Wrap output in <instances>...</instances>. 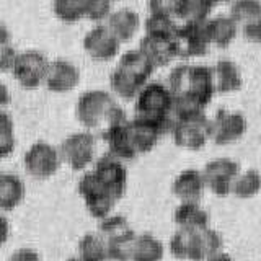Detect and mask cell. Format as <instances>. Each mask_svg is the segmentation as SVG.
Wrapping results in <instances>:
<instances>
[{
	"instance_id": "cell-1",
	"label": "cell",
	"mask_w": 261,
	"mask_h": 261,
	"mask_svg": "<svg viewBox=\"0 0 261 261\" xmlns=\"http://www.w3.org/2000/svg\"><path fill=\"white\" fill-rule=\"evenodd\" d=\"M168 90L173 95V116L204 111L216 95L212 67L179 64L170 72Z\"/></svg>"
},
{
	"instance_id": "cell-2",
	"label": "cell",
	"mask_w": 261,
	"mask_h": 261,
	"mask_svg": "<svg viewBox=\"0 0 261 261\" xmlns=\"http://www.w3.org/2000/svg\"><path fill=\"white\" fill-rule=\"evenodd\" d=\"M75 118L85 129H105L126 119V114L113 93L95 88L87 90L77 98Z\"/></svg>"
},
{
	"instance_id": "cell-3",
	"label": "cell",
	"mask_w": 261,
	"mask_h": 261,
	"mask_svg": "<svg viewBox=\"0 0 261 261\" xmlns=\"http://www.w3.org/2000/svg\"><path fill=\"white\" fill-rule=\"evenodd\" d=\"M137 118L150 119L171 129L173 122V95L162 82H147L134 98Z\"/></svg>"
},
{
	"instance_id": "cell-4",
	"label": "cell",
	"mask_w": 261,
	"mask_h": 261,
	"mask_svg": "<svg viewBox=\"0 0 261 261\" xmlns=\"http://www.w3.org/2000/svg\"><path fill=\"white\" fill-rule=\"evenodd\" d=\"M170 133L179 149L191 152L201 150L211 141V119L204 111L176 114Z\"/></svg>"
},
{
	"instance_id": "cell-5",
	"label": "cell",
	"mask_w": 261,
	"mask_h": 261,
	"mask_svg": "<svg viewBox=\"0 0 261 261\" xmlns=\"http://www.w3.org/2000/svg\"><path fill=\"white\" fill-rule=\"evenodd\" d=\"M61 160L75 170H85L95 160L96 153V139L90 130H80L67 136L59 147Z\"/></svg>"
},
{
	"instance_id": "cell-6",
	"label": "cell",
	"mask_w": 261,
	"mask_h": 261,
	"mask_svg": "<svg viewBox=\"0 0 261 261\" xmlns=\"http://www.w3.org/2000/svg\"><path fill=\"white\" fill-rule=\"evenodd\" d=\"M79 194L85 202V207L90 212V216L95 219H103L111 214V211L116 204V198L101 185L93 171L87 173L80 178L79 181Z\"/></svg>"
},
{
	"instance_id": "cell-7",
	"label": "cell",
	"mask_w": 261,
	"mask_h": 261,
	"mask_svg": "<svg viewBox=\"0 0 261 261\" xmlns=\"http://www.w3.org/2000/svg\"><path fill=\"white\" fill-rule=\"evenodd\" d=\"M47 64L49 61L43 53L36 49H28V51L18 53L12 75L21 88L36 90L44 84Z\"/></svg>"
},
{
	"instance_id": "cell-8",
	"label": "cell",
	"mask_w": 261,
	"mask_h": 261,
	"mask_svg": "<svg viewBox=\"0 0 261 261\" xmlns=\"http://www.w3.org/2000/svg\"><path fill=\"white\" fill-rule=\"evenodd\" d=\"M23 162L27 173L36 179H47L54 176L62 163L59 149L44 141L33 144L24 153Z\"/></svg>"
},
{
	"instance_id": "cell-9",
	"label": "cell",
	"mask_w": 261,
	"mask_h": 261,
	"mask_svg": "<svg viewBox=\"0 0 261 261\" xmlns=\"http://www.w3.org/2000/svg\"><path fill=\"white\" fill-rule=\"evenodd\" d=\"M201 173L206 183V190L220 198H225L230 194L235 178L240 173V165L232 159L219 157L207 162Z\"/></svg>"
},
{
	"instance_id": "cell-10",
	"label": "cell",
	"mask_w": 261,
	"mask_h": 261,
	"mask_svg": "<svg viewBox=\"0 0 261 261\" xmlns=\"http://www.w3.org/2000/svg\"><path fill=\"white\" fill-rule=\"evenodd\" d=\"M175 44L179 59H193V57L206 56L211 47L206 21L178 24V30L175 33Z\"/></svg>"
},
{
	"instance_id": "cell-11",
	"label": "cell",
	"mask_w": 261,
	"mask_h": 261,
	"mask_svg": "<svg viewBox=\"0 0 261 261\" xmlns=\"http://www.w3.org/2000/svg\"><path fill=\"white\" fill-rule=\"evenodd\" d=\"M248 129L247 118L239 111L217 110L211 119V141L217 145L233 144L245 136Z\"/></svg>"
},
{
	"instance_id": "cell-12",
	"label": "cell",
	"mask_w": 261,
	"mask_h": 261,
	"mask_svg": "<svg viewBox=\"0 0 261 261\" xmlns=\"http://www.w3.org/2000/svg\"><path fill=\"white\" fill-rule=\"evenodd\" d=\"M82 44H84L85 53L92 57L93 61L108 62L118 56L121 41L113 35L105 23H98L96 27H93L84 36Z\"/></svg>"
},
{
	"instance_id": "cell-13",
	"label": "cell",
	"mask_w": 261,
	"mask_h": 261,
	"mask_svg": "<svg viewBox=\"0 0 261 261\" xmlns=\"http://www.w3.org/2000/svg\"><path fill=\"white\" fill-rule=\"evenodd\" d=\"M127 133L130 145L137 157V155L149 153L159 144L160 137L165 133H170V129L160 122L134 116L127 121Z\"/></svg>"
},
{
	"instance_id": "cell-14",
	"label": "cell",
	"mask_w": 261,
	"mask_h": 261,
	"mask_svg": "<svg viewBox=\"0 0 261 261\" xmlns=\"http://www.w3.org/2000/svg\"><path fill=\"white\" fill-rule=\"evenodd\" d=\"M92 171L114 198L121 199L124 196L127 190V168L121 159L106 153L95 163V168Z\"/></svg>"
},
{
	"instance_id": "cell-15",
	"label": "cell",
	"mask_w": 261,
	"mask_h": 261,
	"mask_svg": "<svg viewBox=\"0 0 261 261\" xmlns=\"http://www.w3.org/2000/svg\"><path fill=\"white\" fill-rule=\"evenodd\" d=\"M80 82V70L75 64L65 59L49 61L44 84L46 88L53 93H67L72 92Z\"/></svg>"
},
{
	"instance_id": "cell-16",
	"label": "cell",
	"mask_w": 261,
	"mask_h": 261,
	"mask_svg": "<svg viewBox=\"0 0 261 261\" xmlns=\"http://www.w3.org/2000/svg\"><path fill=\"white\" fill-rule=\"evenodd\" d=\"M139 49L155 65V69L165 67V65H168L171 61H175L178 57L175 36L145 35L141 39V43H139Z\"/></svg>"
},
{
	"instance_id": "cell-17",
	"label": "cell",
	"mask_w": 261,
	"mask_h": 261,
	"mask_svg": "<svg viewBox=\"0 0 261 261\" xmlns=\"http://www.w3.org/2000/svg\"><path fill=\"white\" fill-rule=\"evenodd\" d=\"M127 121L129 119L126 118L103 129V139L106 145H108V153H111L116 159H121L122 162L136 159V153L129 141Z\"/></svg>"
},
{
	"instance_id": "cell-18",
	"label": "cell",
	"mask_w": 261,
	"mask_h": 261,
	"mask_svg": "<svg viewBox=\"0 0 261 261\" xmlns=\"http://www.w3.org/2000/svg\"><path fill=\"white\" fill-rule=\"evenodd\" d=\"M171 191L179 201H194L199 202L204 191H206V183H204L202 173L196 168H186L181 173H178L171 185Z\"/></svg>"
},
{
	"instance_id": "cell-19",
	"label": "cell",
	"mask_w": 261,
	"mask_h": 261,
	"mask_svg": "<svg viewBox=\"0 0 261 261\" xmlns=\"http://www.w3.org/2000/svg\"><path fill=\"white\" fill-rule=\"evenodd\" d=\"M105 24L121 43H127L141 30V16L133 8H118L110 13Z\"/></svg>"
},
{
	"instance_id": "cell-20",
	"label": "cell",
	"mask_w": 261,
	"mask_h": 261,
	"mask_svg": "<svg viewBox=\"0 0 261 261\" xmlns=\"http://www.w3.org/2000/svg\"><path fill=\"white\" fill-rule=\"evenodd\" d=\"M173 220L178 228H186V230H201V228L209 227V214L199 202L194 201H183L179 202L175 212Z\"/></svg>"
},
{
	"instance_id": "cell-21",
	"label": "cell",
	"mask_w": 261,
	"mask_h": 261,
	"mask_svg": "<svg viewBox=\"0 0 261 261\" xmlns=\"http://www.w3.org/2000/svg\"><path fill=\"white\" fill-rule=\"evenodd\" d=\"M216 93H232L242 88V73L239 65L230 59H220L212 67Z\"/></svg>"
},
{
	"instance_id": "cell-22",
	"label": "cell",
	"mask_w": 261,
	"mask_h": 261,
	"mask_svg": "<svg viewBox=\"0 0 261 261\" xmlns=\"http://www.w3.org/2000/svg\"><path fill=\"white\" fill-rule=\"evenodd\" d=\"M168 248H170V253L176 259L202 261L199 247H198V230L178 228V230L171 235Z\"/></svg>"
},
{
	"instance_id": "cell-23",
	"label": "cell",
	"mask_w": 261,
	"mask_h": 261,
	"mask_svg": "<svg viewBox=\"0 0 261 261\" xmlns=\"http://www.w3.org/2000/svg\"><path fill=\"white\" fill-rule=\"evenodd\" d=\"M145 84L142 80H139L136 75L129 73L124 69L118 67V65L110 75L111 93L114 95V98H119V100L134 101V98L137 96L139 92H141V88Z\"/></svg>"
},
{
	"instance_id": "cell-24",
	"label": "cell",
	"mask_w": 261,
	"mask_h": 261,
	"mask_svg": "<svg viewBox=\"0 0 261 261\" xmlns=\"http://www.w3.org/2000/svg\"><path fill=\"white\" fill-rule=\"evenodd\" d=\"M206 30H207L211 46H217V47L230 46V43L237 36V33H239V27H237V23L228 15L227 16L219 15L214 16V18H207Z\"/></svg>"
},
{
	"instance_id": "cell-25",
	"label": "cell",
	"mask_w": 261,
	"mask_h": 261,
	"mask_svg": "<svg viewBox=\"0 0 261 261\" xmlns=\"http://www.w3.org/2000/svg\"><path fill=\"white\" fill-rule=\"evenodd\" d=\"M24 198V183L13 173H0V209L12 211Z\"/></svg>"
},
{
	"instance_id": "cell-26",
	"label": "cell",
	"mask_w": 261,
	"mask_h": 261,
	"mask_svg": "<svg viewBox=\"0 0 261 261\" xmlns=\"http://www.w3.org/2000/svg\"><path fill=\"white\" fill-rule=\"evenodd\" d=\"M118 67L133 73L139 80H142L144 84H147V82L150 80L152 73L155 70V65L147 59V56L139 47L130 49V51H126L122 54L118 62Z\"/></svg>"
},
{
	"instance_id": "cell-27",
	"label": "cell",
	"mask_w": 261,
	"mask_h": 261,
	"mask_svg": "<svg viewBox=\"0 0 261 261\" xmlns=\"http://www.w3.org/2000/svg\"><path fill=\"white\" fill-rule=\"evenodd\" d=\"M136 232L133 228H127L124 232L114 233L110 237H105L106 240V251H108V259L113 261H130L133 255Z\"/></svg>"
},
{
	"instance_id": "cell-28",
	"label": "cell",
	"mask_w": 261,
	"mask_h": 261,
	"mask_svg": "<svg viewBox=\"0 0 261 261\" xmlns=\"http://www.w3.org/2000/svg\"><path fill=\"white\" fill-rule=\"evenodd\" d=\"M165 255L163 243L152 233L136 235L130 261H162Z\"/></svg>"
},
{
	"instance_id": "cell-29",
	"label": "cell",
	"mask_w": 261,
	"mask_h": 261,
	"mask_svg": "<svg viewBox=\"0 0 261 261\" xmlns=\"http://www.w3.org/2000/svg\"><path fill=\"white\" fill-rule=\"evenodd\" d=\"M212 8L209 0H179L175 18L183 23H201L209 18Z\"/></svg>"
},
{
	"instance_id": "cell-30",
	"label": "cell",
	"mask_w": 261,
	"mask_h": 261,
	"mask_svg": "<svg viewBox=\"0 0 261 261\" xmlns=\"http://www.w3.org/2000/svg\"><path fill=\"white\" fill-rule=\"evenodd\" d=\"M261 191V173L255 168L240 171L232 185L230 194L240 199H250Z\"/></svg>"
},
{
	"instance_id": "cell-31",
	"label": "cell",
	"mask_w": 261,
	"mask_h": 261,
	"mask_svg": "<svg viewBox=\"0 0 261 261\" xmlns=\"http://www.w3.org/2000/svg\"><path fill=\"white\" fill-rule=\"evenodd\" d=\"M82 258L87 261H106L108 259V251H106V240L105 237L98 233H85L79 240V253Z\"/></svg>"
},
{
	"instance_id": "cell-32",
	"label": "cell",
	"mask_w": 261,
	"mask_h": 261,
	"mask_svg": "<svg viewBox=\"0 0 261 261\" xmlns=\"http://www.w3.org/2000/svg\"><path fill=\"white\" fill-rule=\"evenodd\" d=\"M53 10L62 23H77L85 16V0H53Z\"/></svg>"
},
{
	"instance_id": "cell-33",
	"label": "cell",
	"mask_w": 261,
	"mask_h": 261,
	"mask_svg": "<svg viewBox=\"0 0 261 261\" xmlns=\"http://www.w3.org/2000/svg\"><path fill=\"white\" fill-rule=\"evenodd\" d=\"M228 16L237 23V27L248 23L261 16V2L259 0H235L230 5Z\"/></svg>"
},
{
	"instance_id": "cell-34",
	"label": "cell",
	"mask_w": 261,
	"mask_h": 261,
	"mask_svg": "<svg viewBox=\"0 0 261 261\" xmlns=\"http://www.w3.org/2000/svg\"><path fill=\"white\" fill-rule=\"evenodd\" d=\"M145 35H157V36H175L178 30L176 18L167 15H157L150 13L144 21Z\"/></svg>"
},
{
	"instance_id": "cell-35",
	"label": "cell",
	"mask_w": 261,
	"mask_h": 261,
	"mask_svg": "<svg viewBox=\"0 0 261 261\" xmlns=\"http://www.w3.org/2000/svg\"><path fill=\"white\" fill-rule=\"evenodd\" d=\"M198 245H199L201 258L204 261L207 256L214 255V253L224 248V239L217 230H214V228L206 227L198 230Z\"/></svg>"
},
{
	"instance_id": "cell-36",
	"label": "cell",
	"mask_w": 261,
	"mask_h": 261,
	"mask_svg": "<svg viewBox=\"0 0 261 261\" xmlns=\"http://www.w3.org/2000/svg\"><path fill=\"white\" fill-rule=\"evenodd\" d=\"M111 12H113V4L110 0H85V16L84 18H87L90 21L105 23L108 20Z\"/></svg>"
},
{
	"instance_id": "cell-37",
	"label": "cell",
	"mask_w": 261,
	"mask_h": 261,
	"mask_svg": "<svg viewBox=\"0 0 261 261\" xmlns=\"http://www.w3.org/2000/svg\"><path fill=\"white\" fill-rule=\"evenodd\" d=\"M130 228L127 219L124 216H119V214H110L103 219H100V233L103 237H110L114 233H119V232H124Z\"/></svg>"
},
{
	"instance_id": "cell-38",
	"label": "cell",
	"mask_w": 261,
	"mask_h": 261,
	"mask_svg": "<svg viewBox=\"0 0 261 261\" xmlns=\"http://www.w3.org/2000/svg\"><path fill=\"white\" fill-rule=\"evenodd\" d=\"M243 38L253 44H261V16L239 27Z\"/></svg>"
},
{
	"instance_id": "cell-39",
	"label": "cell",
	"mask_w": 261,
	"mask_h": 261,
	"mask_svg": "<svg viewBox=\"0 0 261 261\" xmlns=\"http://www.w3.org/2000/svg\"><path fill=\"white\" fill-rule=\"evenodd\" d=\"M178 2L179 0H149V10H150V13L167 15V16H173L175 18Z\"/></svg>"
},
{
	"instance_id": "cell-40",
	"label": "cell",
	"mask_w": 261,
	"mask_h": 261,
	"mask_svg": "<svg viewBox=\"0 0 261 261\" xmlns=\"http://www.w3.org/2000/svg\"><path fill=\"white\" fill-rule=\"evenodd\" d=\"M16 57H18V51L13 46L7 44L4 47H0V72L12 73Z\"/></svg>"
},
{
	"instance_id": "cell-41",
	"label": "cell",
	"mask_w": 261,
	"mask_h": 261,
	"mask_svg": "<svg viewBox=\"0 0 261 261\" xmlns=\"http://www.w3.org/2000/svg\"><path fill=\"white\" fill-rule=\"evenodd\" d=\"M15 133L13 129H4L0 130V159L8 157L15 150Z\"/></svg>"
},
{
	"instance_id": "cell-42",
	"label": "cell",
	"mask_w": 261,
	"mask_h": 261,
	"mask_svg": "<svg viewBox=\"0 0 261 261\" xmlns=\"http://www.w3.org/2000/svg\"><path fill=\"white\" fill-rule=\"evenodd\" d=\"M10 261H39V255L31 248H18L13 251Z\"/></svg>"
},
{
	"instance_id": "cell-43",
	"label": "cell",
	"mask_w": 261,
	"mask_h": 261,
	"mask_svg": "<svg viewBox=\"0 0 261 261\" xmlns=\"http://www.w3.org/2000/svg\"><path fill=\"white\" fill-rule=\"evenodd\" d=\"M8 237H10V224H8V220L0 214V247H4L8 242Z\"/></svg>"
},
{
	"instance_id": "cell-44",
	"label": "cell",
	"mask_w": 261,
	"mask_h": 261,
	"mask_svg": "<svg viewBox=\"0 0 261 261\" xmlns=\"http://www.w3.org/2000/svg\"><path fill=\"white\" fill-rule=\"evenodd\" d=\"M4 129H13V119L5 111V108H0V130Z\"/></svg>"
},
{
	"instance_id": "cell-45",
	"label": "cell",
	"mask_w": 261,
	"mask_h": 261,
	"mask_svg": "<svg viewBox=\"0 0 261 261\" xmlns=\"http://www.w3.org/2000/svg\"><path fill=\"white\" fill-rule=\"evenodd\" d=\"M10 98H12L10 90H8V87L0 80V108H5V106L10 103Z\"/></svg>"
},
{
	"instance_id": "cell-46",
	"label": "cell",
	"mask_w": 261,
	"mask_h": 261,
	"mask_svg": "<svg viewBox=\"0 0 261 261\" xmlns=\"http://www.w3.org/2000/svg\"><path fill=\"white\" fill-rule=\"evenodd\" d=\"M10 30H8L4 23H0V47H4L7 44H10Z\"/></svg>"
},
{
	"instance_id": "cell-47",
	"label": "cell",
	"mask_w": 261,
	"mask_h": 261,
	"mask_svg": "<svg viewBox=\"0 0 261 261\" xmlns=\"http://www.w3.org/2000/svg\"><path fill=\"white\" fill-rule=\"evenodd\" d=\"M204 261H233V258L228 255V253H225L224 250H220V251L214 253V255L207 256Z\"/></svg>"
},
{
	"instance_id": "cell-48",
	"label": "cell",
	"mask_w": 261,
	"mask_h": 261,
	"mask_svg": "<svg viewBox=\"0 0 261 261\" xmlns=\"http://www.w3.org/2000/svg\"><path fill=\"white\" fill-rule=\"evenodd\" d=\"M67 261H87V259H85V258H82L80 255H77V256H70Z\"/></svg>"
},
{
	"instance_id": "cell-49",
	"label": "cell",
	"mask_w": 261,
	"mask_h": 261,
	"mask_svg": "<svg viewBox=\"0 0 261 261\" xmlns=\"http://www.w3.org/2000/svg\"><path fill=\"white\" fill-rule=\"evenodd\" d=\"M212 5H217V4H225V2H230V0H209Z\"/></svg>"
},
{
	"instance_id": "cell-50",
	"label": "cell",
	"mask_w": 261,
	"mask_h": 261,
	"mask_svg": "<svg viewBox=\"0 0 261 261\" xmlns=\"http://www.w3.org/2000/svg\"><path fill=\"white\" fill-rule=\"evenodd\" d=\"M110 2H111V4H114V2H118V0H110Z\"/></svg>"
},
{
	"instance_id": "cell-51",
	"label": "cell",
	"mask_w": 261,
	"mask_h": 261,
	"mask_svg": "<svg viewBox=\"0 0 261 261\" xmlns=\"http://www.w3.org/2000/svg\"><path fill=\"white\" fill-rule=\"evenodd\" d=\"M0 173H2V171H0Z\"/></svg>"
}]
</instances>
